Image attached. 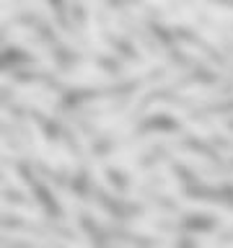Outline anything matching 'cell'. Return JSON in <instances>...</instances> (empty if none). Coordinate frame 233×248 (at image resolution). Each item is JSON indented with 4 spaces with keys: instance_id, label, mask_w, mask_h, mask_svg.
<instances>
[{
    "instance_id": "1",
    "label": "cell",
    "mask_w": 233,
    "mask_h": 248,
    "mask_svg": "<svg viewBox=\"0 0 233 248\" xmlns=\"http://www.w3.org/2000/svg\"><path fill=\"white\" fill-rule=\"evenodd\" d=\"M65 80L67 83H106V80H112L104 70H99V67H93V65H83L78 73H70L65 75Z\"/></svg>"
},
{
    "instance_id": "2",
    "label": "cell",
    "mask_w": 233,
    "mask_h": 248,
    "mask_svg": "<svg viewBox=\"0 0 233 248\" xmlns=\"http://www.w3.org/2000/svg\"><path fill=\"white\" fill-rule=\"evenodd\" d=\"M26 127H29V132H31V137H34L36 153L42 155V158H44L47 163H50V166H54V168H57V166H60V160H57V158H54V155H52V150H50V145L44 142V137H42V132H39V127H36L34 122H26Z\"/></svg>"
},
{
    "instance_id": "3",
    "label": "cell",
    "mask_w": 233,
    "mask_h": 248,
    "mask_svg": "<svg viewBox=\"0 0 233 248\" xmlns=\"http://www.w3.org/2000/svg\"><path fill=\"white\" fill-rule=\"evenodd\" d=\"M88 31H91V42H93V46H96L99 52H109V46L101 42V36H99V29H96V18L93 16H88Z\"/></svg>"
},
{
    "instance_id": "4",
    "label": "cell",
    "mask_w": 233,
    "mask_h": 248,
    "mask_svg": "<svg viewBox=\"0 0 233 248\" xmlns=\"http://www.w3.org/2000/svg\"><path fill=\"white\" fill-rule=\"evenodd\" d=\"M163 60H145L143 65H127L124 67V75H137V73H145V70H150L155 65H161Z\"/></svg>"
},
{
    "instance_id": "5",
    "label": "cell",
    "mask_w": 233,
    "mask_h": 248,
    "mask_svg": "<svg viewBox=\"0 0 233 248\" xmlns=\"http://www.w3.org/2000/svg\"><path fill=\"white\" fill-rule=\"evenodd\" d=\"M176 158H182L184 163H197L200 168H207V166H210L207 158H200V155H194V153H182V150H176Z\"/></svg>"
},
{
    "instance_id": "6",
    "label": "cell",
    "mask_w": 233,
    "mask_h": 248,
    "mask_svg": "<svg viewBox=\"0 0 233 248\" xmlns=\"http://www.w3.org/2000/svg\"><path fill=\"white\" fill-rule=\"evenodd\" d=\"M182 49H184L186 54H192V57H197V60H202V62H207V65H213V60H210V57H207V54L202 52V49H197L194 44H186V42H182ZM213 67H215V65H213Z\"/></svg>"
},
{
    "instance_id": "7",
    "label": "cell",
    "mask_w": 233,
    "mask_h": 248,
    "mask_svg": "<svg viewBox=\"0 0 233 248\" xmlns=\"http://www.w3.org/2000/svg\"><path fill=\"white\" fill-rule=\"evenodd\" d=\"M132 230H137V232H150V235H163L161 230H155L153 225H148V222H132Z\"/></svg>"
}]
</instances>
